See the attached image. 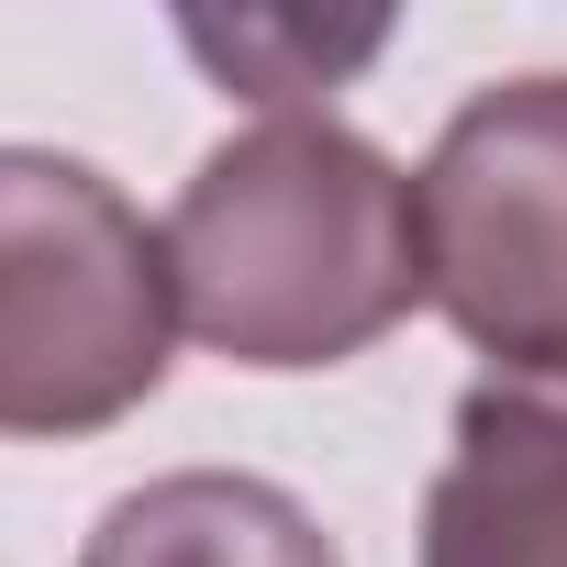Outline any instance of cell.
<instances>
[{"label": "cell", "mask_w": 567, "mask_h": 567, "mask_svg": "<svg viewBox=\"0 0 567 567\" xmlns=\"http://www.w3.org/2000/svg\"><path fill=\"white\" fill-rule=\"evenodd\" d=\"M178 323L234 368H346L423 290V200L334 112L223 134L167 212Z\"/></svg>", "instance_id": "cell-1"}, {"label": "cell", "mask_w": 567, "mask_h": 567, "mask_svg": "<svg viewBox=\"0 0 567 567\" xmlns=\"http://www.w3.org/2000/svg\"><path fill=\"white\" fill-rule=\"evenodd\" d=\"M79 567H346L334 534L278 489V478H245V467H178V478H145L123 489Z\"/></svg>", "instance_id": "cell-5"}, {"label": "cell", "mask_w": 567, "mask_h": 567, "mask_svg": "<svg viewBox=\"0 0 567 567\" xmlns=\"http://www.w3.org/2000/svg\"><path fill=\"white\" fill-rule=\"evenodd\" d=\"M178 346L167 234L56 145H0V434L56 445L156 401Z\"/></svg>", "instance_id": "cell-2"}, {"label": "cell", "mask_w": 567, "mask_h": 567, "mask_svg": "<svg viewBox=\"0 0 567 567\" xmlns=\"http://www.w3.org/2000/svg\"><path fill=\"white\" fill-rule=\"evenodd\" d=\"M423 567H567V379H467L423 489Z\"/></svg>", "instance_id": "cell-4"}, {"label": "cell", "mask_w": 567, "mask_h": 567, "mask_svg": "<svg viewBox=\"0 0 567 567\" xmlns=\"http://www.w3.org/2000/svg\"><path fill=\"white\" fill-rule=\"evenodd\" d=\"M423 290L501 379H567V68L478 90L423 178Z\"/></svg>", "instance_id": "cell-3"}]
</instances>
